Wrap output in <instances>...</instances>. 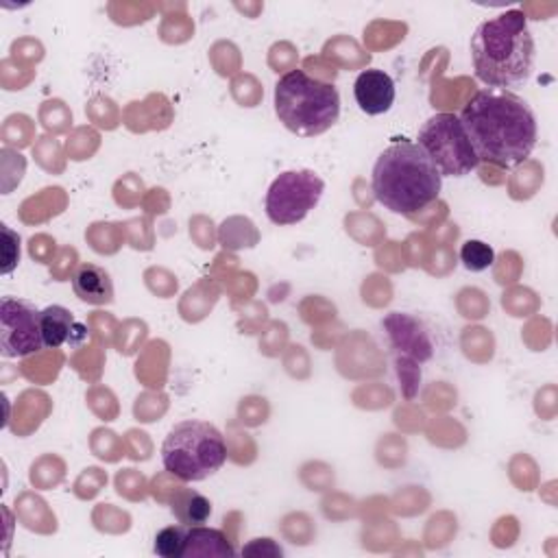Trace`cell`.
<instances>
[{"mask_svg":"<svg viewBox=\"0 0 558 558\" xmlns=\"http://www.w3.org/2000/svg\"><path fill=\"white\" fill-rule=\"evenodd\" d=\"M471 60L475 77L489 88L525 84L534 68V40L525 14L510 10L482 23L471 38Z\"/></svg>","mask_w":558,"mask_h":558,"instance_id":"obj_2","label":"cell"},{"mask_svg":"<svg viewBox=\"0 0 558 558\" xmlns=\"http://www.w3.org/2000/svg\"><path fill=\"white\" fill-rule=\"evenodd\" d=\"M183 556H233V547L220 530L192 525L186 536Z\"/></svg>","mask_w":558,"mask_h":558,"instance_id":"obj_11","label":"cell"},{"mask_svg":"<svg viewBox=\"0 0 558 558\" xmlns=\"http://www.w3.org/2000/svg\"><path fill=\"white\" fill-rule=\"evenodd\" d=\"M275 114L300 138H315L339 123L341 97L332 84L291 71L275 86Z\"/></svg>","mask_w":558,"mask_h":558,"instance_id":"obj_4","label":"cell"},{"mask_svg":"<svg viewBox=\"0 0 558 558\" xmlns=\"http://www.w3.org/2000/svg\"><path fill=\"white\" fill-rule=\"evenodd\" d=\"M3 236H5V253H3V275H10L18 262H21V238L14 233L8 225H3Z\"/></svg>","mask_w":558,"mask_h":558,"instance_id":"obj_17","label":"cell"},{"mask_svg":"<svg viewBox=\"0 0 558 558\" xmlns=\"http://www.w3.org/2000/svg\"><path fill=\"white\" fill-rule=\"evenodd\" d=\"M460 123L480 162L517 166L536 147V118L530 105L510 90L484 88L471 97Z\"/></svg>","mask_w":558,"mask_h":558,"instance_id":"obj_1","label":"cell"},{"mask_svg":"<svg viewBox=\"0 0 558 558\" xmlns=\"http://www.w3.org/2000/svg\"><path fill=\"white\" fill-rule=\"evenodd\" d=\"M354 97L358 107L369 116L386 114L395 103V81L389 73L369 68L363 71L354 84Z\"/></svg>","mask_w":558,"mask_h":558,"instance_id":"obj_9","label":"cell"},{"mask_svg":"<svg viewBox=\"0 0 558 558\" xmlns=\"http://www.w3.org/2000/svg\"><path fill=\"white\" fill-rule=\"evenodd\" d=\"M417 144L443 177H465L480 164L460 118L454 114L432 116L421 127Z\"/></svg>","mask_w":558,"mask_h":558,"instance_id":"obj_6","label":"cell"},{"mask_svg":"<svg viewBox=\"0 0 558 558\" xmlns=\"http://www.w3.org/2000/svg\"><path fill=\"white\" fill-rule=\"evenodd\" d=\"M225 460V439L218 428L205 421L177 423L162 445L164 469L183 482H201L214 475Z\"/></svg>","mask_w":558,"mask_h":558,"instance_id":"obj_5","label":"cell"},{"mask_svg":"<svg viewBox=\"0 0 558 558\" xmlns=\"http://www.w3.org/2000/svg\"><path fill=\"white\" fill-rule=\"evenodd\" d=\"M443 175L428 153L410 140H397L373 166V194L393 214L415 216L439 199Z\"/></svg>","mask_w":558,"mask_h":558,"instance_id":"obj_3","label":"cell"},{"mask_svg":"<svg viewBox=\"0 0 558 558\" xmlns=\"http://www.w3.org/2000/svg\"><path fill=\"white\" fill-rule=\"evenodd\" d=\"M45 345L42 310L31 302L5 297L0 306V352L5 358L38 354Z\"/></svg>","mask_w":558,"mask_h":558,"instance_id":"obj_8","label":"cell"},{"mask_svg":"<svg viewBox=\"0 0 558 558\" xmlns=\"http://www.w3.org/2000/svg\"><path fill=\"white\" fill-rule=\"evenodd\" d=\"M75 319L73 313L66 310L64 306H49L42 310V337L47 347H62L64 343L71 341L73 330H75Z\"/></svg>","mask_w":558,"mask_h":558,"instance_id":"obj_14","label":"cell"},{"mask_svg":"<svg viewBox=\"0 0 558 558\" xmlns=\"http://www.w3.org/2000/svg\"><path fill=\"white\" fill-rule=\"evenodd\" d=\"M460 259L465 264L467 270H473V272H480V270H486L493 259H495V253L493 249L482 242V240H467L460 249Z\"/></svg>","mask_w":558,"mask_h":558,"instance_id":"obj_16","label":"cell"},{"mask_svg":"<svg viewBox=\"0 0 558 558\" xmlns=\"http://www.w3.org/2000/svg\"><path fill=\"white\" fill-rule=\"evenodd\" d=\"M73 289L81 302L92 306H105L114 302V284L110 272L90 262L81 264L73 275Z\"/></svg>","mask_w":558,"mask_h":558,"instance_id":"obj_10","label":"cell"},{"mask_svg":"<svg viewBox=\"0 0 558 558\" xmlns=\"http://www.w3.org/2000/svg\"><path fill=\"white\" fill-rule=\"evenodd\" d=\"M170 506L183 525H201L212 515V502L192 489H177Z\"/></svg>","mask_w":558,"mask_h":558,"instance_id":"obj_13","label":"cell"},{"mask_svg":"<svg viewBox=\"0 0 558 558\" xmlns=\"http://www.w3.org/2000/svg\"><path fill=\"white\" fill-rule=\"evenodd\" d=\"M255 551H262V554H272V556H282V549L275 547L270 538H264V543L259 545V538H255L249 547L242 549V554H255Z\"/></svg>","mask_w":558,"mask_h":558,"instance_id":"obj_18","label":"cell"},{"mask_svg":"<svg viewBox=\"0 0 558 558\" xmlns=\"http://www.w3.org/2000/svg\"><path fill=\"white\" fill-rule=\"evenodd\" d=\"M324 190L326 183L315 170H287L266 192V216L279 227L297 225L317 207Z\"/></svg>","mask_w":558,"mask_h":558,"instance_id":"obj_7","label":"cell"},{"mask_svg":"<svg viewBox=\"0 0 558 558\" xmlns=\"http://www.w3.org/2000/svg\"><path fill=\"white\" fill-rule=\"evenodd\" d=\"M386 328L391 330L393 343H395L402 352L410 354V356L417 358V360H430V358H432V343H430V339L426 337V332H421L419 326H417L415 334H408V317L393 315V317L386 321Z\"/></svg>","mask_w":558,"mask_h":558,"instance_id":"obj_12","label":"cell"},{"mask_svg":"<svg viewBox=\"0 0 558 558\" xmlns=\"http://www.w3.org/2000/svg\"><path fill=\"white\" fill-rule=\"evenodd\" d=\"M186 536H188L186 525L164 528L162 532H157L153 549L157 556H164V558H181L186 549Z\"/></svg>","mask_w":558,"mask_h":558,"instance_id":"obj_15","label":"cell"}]
</instances>
